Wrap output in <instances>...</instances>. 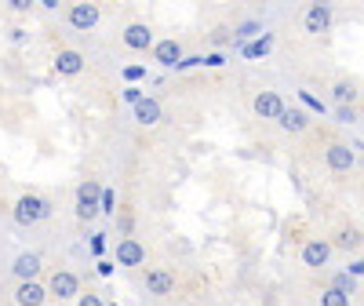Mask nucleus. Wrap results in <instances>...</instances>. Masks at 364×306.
Wrapping results in <instances>:
<instances>
[{
	"instance_id": "obj_1",
	"label": "nucleus",
	"mask_w": 364,
	"mask_h": 306,
	"mask_svg": "<svg viewBox=\"0 0 364 306\" xmlns=\"http://www.w3.org/2000/svg\"><path fill=\"white\" fill-rule=\"evenodd\" d=\"M11 215H15L18 226H37V223H44V219L51 215V201H48V197H40V193H23L15 201Z\"/></svg>"
},
{
	"instance_id": "obj_2",
	"label": "nucleus",
	"mask_w": 364,
	"mask_h": 306,
	"mask_svg": "<svg viewBox=\"0 0 364 306\" xmlns=\"http://www.w3.org/2000/svg\"><path fill=\"white\" fill-rule=\"evenodd\" d=\"M325 161H328L332 171H350V168L357 164V149H353L350 142H332V146L325 149Z\"/></svg>"
},
{
	"instance_id": "obj_3",
	"label": "nucleus",
	"mask_w": 364,
	"mask_h": 306,
	"mask_svg": "<svg viewBox=\"0 0 364 306\" xmlns=\"http://www.w3.org/2000/svg\"><path fill=\"white\" fill-rule=\"evenodd\" d=\"M48 292H51L55 299H77V295H80V281H77V274H70V270H55Z\"/></svg>"
},
{
	"instance_id": "obj_4",
	"label": "nucleus",
	"mask_w": 364,
	"mask_h": 306,
	"mask_svg": "<svg viewBox=\"0 0 364 306\" xmlns=\"http://www.w3.org/2000/svg\"><path fill=\"white\" fill-rule=\"evenodd\" d=\"M251 109H255V117H263V121H277L281 109H284V99L277 92H259L251 99Z\"/></svg>"
},
{
	"instance_id": "obj_5",
	"label": "nucleus",
	"mask_w": 364,
	"mask_h": 306,
	"mask_svg": "<svg viewBox=\"0 0 364 306\" xmlns=\"http://www.w3.org/2000/svg\"><path fill=\"white\" fill-rule=\"evenodd\" d=\"M120 40H124V48H132V51H146V48H153V30H149L146 22H132V26L120 33Z\"/></svg>"
},
{
	"instance_id": "obj_6",
	"label": "nucleus",
	"mask_w": 364,
	"mask_h": 306,
	"mask_svg": "<svg viewBox=\"0 0 364 306\" xmlns=\"http://www.w3.org/2000/svg\"><path fill=\"white\" fill-rule=\"evenodd\" d=\"M303 26H306L310 37L328 33V26H332V8H328V4H310V8H306V18H303Z\"/></svg>"
},
{
	"instance_id": "obj_7",
	"label": "nucleus",
	"mask_w": 364,
	"mask_h": 306,
	"mask_svg": "<svg viewBox=\"0 0 364 306\" xmlns=\"http://www.w3.org/2000/svg\"><path fill=\"white\" fill-rule=\"evenodd\" d=\"M328 259H332V245L328 240H306L303 245V267H310V270H320V267H328Z\"/></svg>"
},
{
	"instance_id": "obj_8",
	"label": "nucleus",
	"mask_w": 364,
	"mask_h": 306,
	"mask_svg": "<svg viewBox=\"0 0 364 306\" xmlns=\"http://www.w3.org/2000/svg\"><path fill=\"white\" fill-rule=\"evenodd\" d=\"M40 267H44V259H40V252H23V255H15V262H11V274H15L18 281H37Z\"/></svg>"
},
{
	"instance_id": "obj_9",
	"label": "nucleus",
	"mask_w": 364,
	"mask_h": 306,
	"mask_svg": "<svg viewBox=\"0 0 364 306\" xmlns=\"http://www.w3.org/2000/svg\"><path fill=\"white\" fill-rule=\"evenodd\" d=\"M44 299H48V288L40 281H18V288H15L18 306H44Z\"/></svg>"
},
{
	"instance_id": "obj_10",
	"label": "nucleus",
	"mask_w": 364,
	"mask_h": 306,
	"mask_svg": "<svg viewBox=\"0 0 364 306\" xmlns=\"http://www.w3.org/2000/svg\"><path fill=\"white\" fill-rule=\"evenodd\" d=\"M99 4H73L70 8V15H66V22L73 30H95L99 26Z\"/></svg>"
},
{
	"instance_id": "obj_11",
	"label": "nucleus",
	"mask_w": 364,
	"mask_h": 306,
	"mask_svg": "<svg viewBox=\"0 0 364 306\" xmlns=\"http://www.w3.org/2000/svg\"><path fill=\"white\" fill-rule=\"evenodd\" d=\"M117 262H120V267H142V262H146V248L139 245L135 237H124L120 245H117Z\"/></svg>"
},
{
	"instance_id": "obj_12",
	"label": "nucleus",
	"mask_w": 364,
	"mask_h": 306,
	"mask_svg": "<svg viewBox=\"0 0 364 306\" xmlns=\"http://www.w3.org/2000/svg\"><path fill=\"white\" fill-rule=\"evenodd\" d=\"M153 62L168 66V70H175V66L182 62V44L179 40H157L153 44Z\"/></svg>"
},
{
	"instance_id": "obj_13",
	"label": "nucleus",
	"mask_w": 364,
	"mask_h": 306,
	"mask_svg": "<svg viewBox=\"0 0 364 306\" xmlns=\"http://www.w3.org/2000/svg\"><path fill=\"white\" fill-rule=\"evenodd\" d=\"M277 124H281L284 131H291V135H299V131L310 128V117H306V109H299V106H284L281 117H277Z\"/></svg>"
},
{
	"instance_id": "obj_14",
	"label": "nucleus",
	"mask_w": 364,
	"mask_h": 306,
	"mask_svg": "<svg viewBox=\"0 0 364 306\" xmlns=\"http://www.w3.org/2000/svg\"><path fill=\"white\" fill-rule=\"evenodd\" d=\"M146 292H149V295L175 292V274H171V270H149V274H146Z\"/></svg>"
},
{
	"instance_id": "obj_15",
	"label": "nucleus",
	"mask_w": 364,
	"mask_h": 306,
	"mask_svg": "<svg viewBox=\"0 0 364 306\" xmlns=\"http://www.w3.org/2000/svg\"><path fill=\"white\" fill-rule=\"evenodd\" d=\"M80 70H84V55H80V51L66 48V51L55 55V73H58V77H77Z\"/></svg>"
},
{
	"instance_id": "obj_16",
	"label": "nucleus",
	"mask_w": 364,
	"mask_h": 306,
	"mask_svg": "<svg viewBox=\"0 0 364 306\" xmlns=\"http://www.w3.org/2000/svg\"><path fill=\"white\" fill-rule=\"evenodd\" d=\"M135 121H139L142 128H153V124L161 121V102H157V99H142V102H135Z\"/></svg>"
},
{
	"instance_id": "obj_17",
	"label": "nucleus",
	"mask_w": 364,
	"mask_h": 306,
	"mask_svg": "<svg viewBox=\"0 0 364 306\" xmlns=\"http://www.w3.org/2000/svg\"><path fill=\"white\" fill-rule=\"evenodd\" d=\"M273 48V33H259V37H251L244 48H241V55L244 59H259V55H266Z\"/></svg>"
},
{
	"instance_id": "obj_18",
	"label": "nucleus",
	"mask_w": 364,
	"mask_h": 306,
	"mask_svg": "<svg viewBox=\"0 0 364 306\" xmlns=\"http://www.w3.org/2000/svg\"><path fill=\"white\" fill-rule=\"evenodd\" d=\"M99 193H102V186H99L95 179H84V183L77 186V204H95V208H99Z\"/></svg>"
},
{
	"instance_id": "obj_19",
	"label": "nucleus",
	"mask_w": 364,
	"mask_h": 306,
	"mask_svg": "<svg viewBox=\"0 0 364 306\" xmlns=\"http://www.w3.org/2000/svg\"><path fill=\"white\" fill-rule=\"evenodd\" d=\"M332 95H335V102L350 106V102H357V84H353V80H335Z\"/></svg>"
},
{
	"instance_id": "obj_20",
	"label": "nucleus",
	"mask_w": 364,
	"mask_h": 306,
	"mask_svg": "<svg viewBox=\"0 0 364 306\" xmlns=\"http://www.w3.org/2000/svg\"><path fill=\"white\" fill-rule=\"evenodd\" d=\"M335 248H342V252H357V248H360V233H357L353 226L339 230V233H335Z\"/></svg>"
},
{
	"instance_id": "obj_21",
	"label": "nucleus",
	"mask_w": 364,
	"mask_h": 306,
	"mask_svg": "<svg viewBox=\"0 0 364 306\" xmlns=\"http://www.w3.org/2000/svg\"><path fill=\"white\" fill-rule=\"evenodd\" d=\"M332 288L342 292V295H357V281H353L350 274H335V277H332Z\"/></svg>"
},
{
	"instance_id": "obj_22",
	"label": "nucleus",
	"mask_w": 364,
	"mask_h": 306,
	"mask_svg": "<svg viewBox=\"0 0 364 306\" xmlns=\"http://www.w3.org/2000/svg\"><path fill=\"white\" fill-rule=\"evenodd\" d=\"M320 306H350V295H342L335 288H325L320 292Z\"/></svg>"
},
{
	"instance_id": "obj_23",
	"label": "nucleus",
	"mask_w": 364,
	"mask_h": 306,
	"mask_svg": "<svg viewBox=\"0 0 364 306\" xmlns=\"http://www.w3.org/2000/svg\"><path fill=\"white\" fill-rule=\"evenodd\" d=\"M99 212H102V215H113V212H117V193H113V190H102V193H99Z\"/></svg>"
},
{
	"instance_id": "obj_24",
	"label": "nucleus",
	"mask_w": 364,
	"mask_h": 306,
	"mask_svg": "<svg viewBox=\"0 0 364 306\" xmlns=\"http://www.w3.org/2000/svg\"><path fill=\"white\" fill-rule=\"evenodd\" d=\"M233 37H237V40H251V37H259V22H244V26L241 30H233Z\"/></svg>"
},
{
	"instance_id": "obj_25",
	"label": "nucleus",
	"mask_w": 364,
	"mask_h": 306,
	"mask_svg": "<svg viewBox=\"0 0 364 306\" xmlns=\"http://www.w3.org/2000/svg\"><path fill=\"white\" fill-rule=\"evenodd\" d=\"M142 99H146V95H142V87H135V84H127V87H124V102H127V106H135V102H142Z\"/></svg>"
},
{
	"instance_id": "obj_26",
	"label": "nucleus",
	"mask_w": 364,
	"mask_h": 306,
	"mask_svg": "<svg viewBox=\"0 0 364 306\" xmlns=\"http://www.w3.org/2000/svg\"><path fill=\"white\" fill-rule=\"evenodd\" d=\"M335 117H339V124H357V109L353 106H339Z\"/></svg>"
},
{
	"instance_id": "obj_27",
	"label": "nucleus",
	"mask_w": 364,
	"mask_h": 306,
	"mask_svg": "<svg viewBox=\"0 0 364 306\" xmlns=\"http://www.w3.org/2000/svg\"><path fill=\"white\" fill-rule=\"evenodd\" d=\"M142 77H146V66H124V80L135 84V80H142Z\"/></svg>"
},
{
	"instance_id": "obj_28",
	"label": "nucleus",
	"mask_w": 364,
	"mask_h": 306,
	"mask_svg": "<svg viewBox=\"0 0 364 306\" xmlns=\"http://www.w3.org/2000/svg\"><path fill=\"white\" fill-rule=\"evenodd\" d=\"M299 99H303V102L313 109V114H325V102H320V99H313L310 92H299Z\"/></svg>"
},
{
	"instance_id": "obj_29",
	"label": "nucleus",
	"mask_w": 364,
	"mask_h": 306,
	"mask_svg": "<svg viewBox=\"0 0 364 306\" xmlns=\"http://www.w3.org/2000/svg\"><path fill=\"white\" fill-rule=\"evenodd\" d=\"M95 215H99L95 204H77V219H80V223H88V219H95Z\"/></svg>"
},
{
	"instance_id": "obj_30",
	"label": "nucleus",
	"mask_w": 364,
	"mask_h": 306,
	"mask_svg": "<svg viewBox=\"0 0 364 306\" xmlns=\"http://www.w3.org/2000/svg\"><path fill=\"white\" fill-rule=\"evenodd\" d=\"M77 306H106L95 292H88V295H77Z\"/></svg>"
},
{
	"instance_id": "obj_31",
	"label": "nucleus",
	"mask_w": 364,
	"mask_h": 306,
	"mask_svg": "<svg viewBox=\"0 0 364 306\" xmlns=\"http://www.w3.org/2000/svg\"><path fill=\"white\" fill-rule=\"evenodd\" d=\"M92 252H95V255L106 252V233H95V237H92Z\"/></svg>"
},
{
	"instance_id": "obj_32",
	"label": "nucleus",
	"mask_w": 364,
	"mask_h": 306,
	"mask_svg": "<svg viewBox=\"0 0 364 306\" xmlns=\"http://www.w3.org/2000/svg\"><path fill=\"white\" fill-rule=\"evenodd\" d=\"M226 40H230V30H226V26H219L215 33H211V44H226Z\"/></svg>"
},
{
	"instance_id": "obj_33",
	"label": "nucleus",
	"mask_w": 364,
	"mask_h": 306,
	"mask_svg": "<svg viewBox=\"0 0 364 306\" xmlns=\"http://www.w3.org/2000/svg\"><path fill=\"white\" fill-rule=\"evenodd\" d=\"M226 59H222V51H211V55H204V66H222Z\"/></svg>"
},
{
	"instance_id": "obj_34",
	"label": "nucleus",
	"mask_w": 364,
	"mask_h": 306,
	"mask_svg": "<svg viewBox=\"0 0 364 306\" xmlns=\"http://www.w3.org/2000/svg\"><path fill=\"white\" fill-rule=\"evenodd\" d=\"M360 274H364V262H360V259H353V262H350V277L357 281Z\"/></svg>"
},
{
	"instance_id": "obj_35",
	"label": "nucleus",
	"mask_w": 364,
	"mask_h": 306,
	"mask_svg": "<svg viewBox=\"0 0 364 306\" xmlns=\"http://www.w3.org/2000/svg\"><path fill=\"white\" fill-rule=\"evenodd\" d=\"M99 274H102V277H110V274H113V262H106V259H102V262H99Z\"/></svg>"
},
{
	"instance_id": "obj_36",
	"label": "nucleus",
	"mask_w": 364,
	"mask_h": 306,
	"mask_svg": "<svg viewBox=\"0 0 364 306\" xmlns=\"http://www.w3.org/2000/svg\"><path fill=\"white\" fill-rule=\"evenodd\" d=\"M113 306H117V302H113Z\"/></svg>"
}]
</instances>
